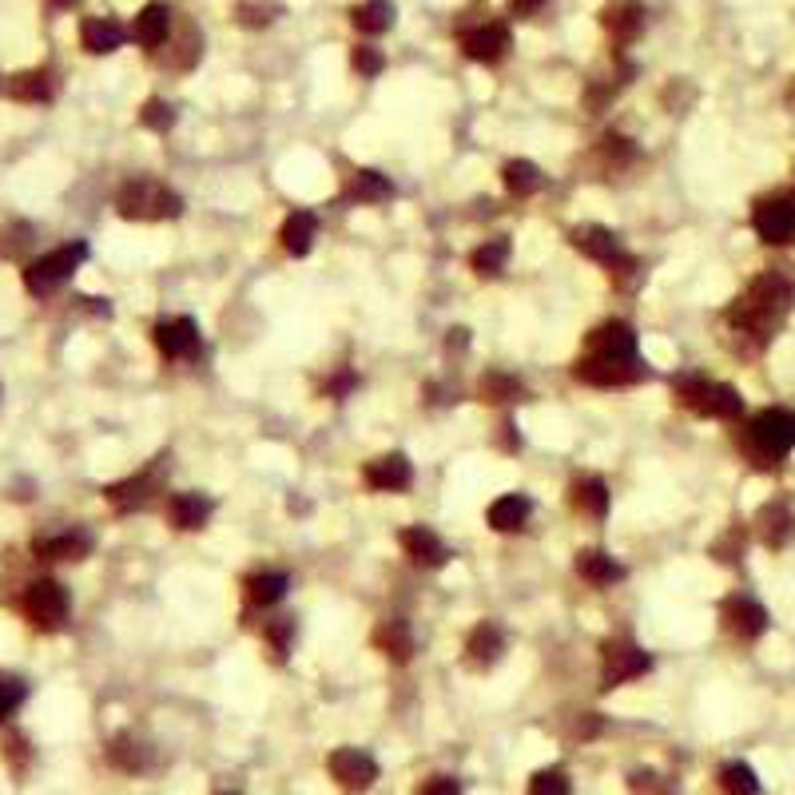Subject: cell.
<instances>
[{
  "label": "cell",
  "instance_id": "cell-1",
  "mask_svg": "<svg viewBox=\"0 0 795 795\" xmlns=\"http://www.w3.org/2000/svg\"><path fill=\"white\" fill-rule=\"evenodd\" d=\"M795 303V283L780 271L755 275L748 291L728 306V326L736 335H748L755 343H768L775 335V326L784 323L787 311Z\"/></svg>",
  "mask_w": 795,
  "mask_h": 795
},
{
  "label": "cell",
  "instance_id": "cell-2",
  "mask_svg": "<svg viewBox=\"0 0 795 795\" xmlns=\"http://www.w3.org/2000/svg\"><path fill=\"white\" fill-rule=\"evenodd\" d=\"M740 450L755 470H780L784 458L795 450V410L768 406L740 426Z\"/></svg>",
  "mask_w": 795,
  "mask_h": 795
},
{
  "label": "cell",
  "instance_id": "cell-3",
  "mask_svg": "<svg viewBox=\"0 0 795 795\" xmlns=\"http://www.w3.org/2000/svg\"><path fill=\"white\" fill-rule=\"evenodd\" d=\"M672 394L681 406H688L692 414L716 422H736L743 418V394L728 382H712L704 374H681L672 378Z\"/></svg>",
  "mask_w": 795,
  "mask_h": 795
},
{
  "label": "cell",
  "instance_id": "cell-4",
  "mask_svg": "<svg viewBox=\"0 0 795 795\" xmlns=\"http://www.w3.org/2000/svg\"><path fill=\"white\" fill-rule=\"evenodd\" d=\"M115 211L136 223H164L183 215V199L159 179H132L115 195Z\"/></svg>",
  "mask_w": 795,
  "mask_h": 795
},
{
  "label": "cell",
  "instance_id": "cell-5",
  "mask_svg": "<svg viewBox=\"0 0 795 795\" xmlns=\"http://www.w3.org/2000/svg\"><path fill=\"white\" fill-rule=\"evenodd\" d=\"M569 247H573L576 255H585V259L601 262L608 275H632L637 271V259L625 251L620 235L617 231L601 227V223H585V227L569 231Z\"/></svg>",
  "mask_w": 795,
  "mask_h": 795
},
{
  "label": "cell",
  "instance_id": "cell-6",
  "mask_svg": "<svg viewBox=\"0 0 795 795\" xmlns=\"http://www.w3.org/2000/svg\"><path fill=\"white\" fill-rule=\"evenodd\" d=\"M85 259H88L85 243H64V247L41 255V259H32L29 267H24V287H29L32 294L56 291L60 283H68V279H72L76 267H80Z\"/></svg>",
  "mask_w": 795,
  "mask_h": 795
},
{
  "label": "cell",
  "instance_id": "cell-7",
  "mask_svg": "<svg viewBox=\"0 0 795 795\" xmlns=\"http://www.w3.org/2000/svg\"><path fill=\"white\" fill-rule=\"evenodd\" d=\"M573 378L596 390H620V387H637L649 378V367L632 358V362H620V358H601V355H581L573 362Z\"/></svg>",
  "mask_w": 795,
  "mask_h": 795
},
{
  "label": "cell",
  "instance_id": "cell-8",
  "mask_svg": "<svg viewBox=\"0 0 795 795\" xmlns=\"http://www.w3.org/2000/svg\"><path fill=\"white\" fill-rule=\"evenodd\" d=\"M752 231L768 247H784L795 239V191H775V195L755 199Z\"/></svg>",
  "mask_w": 795,
  "mask_h": 795
},
{
  "label": "cell",
  "instance_id": "cell-9",
  "mask_svg": "<svg viewBox=\"0 0 795 795\" xmlns=\"http://www.w3.org/2000/svg\"><path fill=\"white\" fill-rule=\"evenodd\" d=\"M652 669V657L628 637L605 640L601 645V688H620L628 681H640Z\"/></svg>",
  "mask_w": 795,
  "mask_h": 795
},
{
  "label": "cell",
  "instance_id": "cell-10",
  "mask_svg": "<svg viewBox=\"0 0 795 795\" xmlns=\"http://www.w3.org/2000/svg\"><path fill=\"white\" fill-rule=\"evenodd\" d=\"M68 608H72V601H68V589L60 581H32L24 589V617L36 628H48V632L60 628L68 620Z\"/></svg>",
  "mask_w": 795,
  "mask_h": 795
},
{
  "label": "cell",
  "instance_id": "cell-11",
  "mask_svg": "<svg viewBox=\"0 0 795 795\" xmlns=\"http://www.w3.org/2000/svg\"><path fill=\"white\" fill-rule=\"evenodd\" d=\"M720 625L736 640H760L768 632V608L752 596H728L720 605Z\"/></svg>",
  "mask_w": 795,
  "mask_h": 795
},
{
  "label": "cell",
  "instance_id": "cell-12",
  "mask_svg": "<svg viewBox=\"0 0 795 795\" xmlns=\"http://www.w3.org/2000/svg\"><path fill=\"white\" fill-rule=\"evenodd\" d=\"M326 768L335 775V784L346 787V792H367L378 780V764L362 748H338V752H331Z\"/></svg>",
  "mask_w": 795,
  "mask_h": 795
},
{
  "label": "cell",
  "instance_id": "cell-13",
  "mask_svg": "<svg viewBox=\"0 0 795 795\" xmlns=\"http://www.w3.org/2000/svg\"><path fill=\"white\" fill-rule=\"evenodd\" d=\"M152 338H156V350L164 358H191L199 355V326L195 318H188V314H179V318H159L156 326H152Z\"/></svg>",
  "mask_w": 795,
  "mask_h": 795
},
{
  "label": "cell",
  "instance_id": "cell-14",
  "mask_svg": "<svg viewBox=\"0 0 795 795\" xmlns=\"http://www.w3.org/2000/svg\"><path fill=\"white\" fill-rule=\"evenodd\" d=\"M398 545H402V553L422 569H441L454 557L450 545L441 541L429 525H410V529H402V534H398Z\"/></svg>",
  "mask_w": 795,
  "mask_h": 795
},
{
  "label": "cell",
  "instance_id": "cell-15",
  "mask_svg": "<svg viewBox=\"0 0 795 795\" xmlns=\"http://www.w3.org/2000/svg\"><path fill=\"white\" fill-rule=\"evenodd\" d=\"M362 482L374 493H406L414 485V466H410L406 454H382V458L367 461Z\"/></svg>",
  "mask_w": 795,
  "mask_h": 795
},
{
  "label": "cell",
  "instance_id": "cell-16",
  "mask_svg": "<svg viewBox=\"0 0 795 795\" xmlns=\"http://www.w3.org/2000/svg\"><path fill=\"white\" fill-rule=\"evenodd\" d=\"M585 355H601V358H620V362H632V358H640L637 350V331L628 323H620V318H608V323H601L589 335V350Z\"/></svg>",
  "mask_w": 795,
  "mask_h": 795
},
{
  "label": "cell",
  "instance_id": "cell-17",
  "mask_svg": "<svg viewBox=\"0 0 795 795\" xmlns=\"http://www.w3.org/2000/svg\"><path fill=\"white\" fill-rule=\"evenodd\" d=\"M461 53L478 64H497L510 56V29L505 24H478L461 32Z\"/></svg>",
  "mask_w": 795,
  "mask_h": 795
},
{
  "label": "cell",
  "instance_id": "cell-18",
  "mask_svg": "<svg viewBox=\"0 0 795 795\" xmlns=\"http://www.w3.org/2000/svg\"><path fill=\"white\" fill-rule=\"evenodd\" d=\"M394 199V183H390L382 171L374 168H358L343 179V203H355V208H374V203H387Z\"/></svg>",
  "mask_w": 795,
  "mask_h": 795
},
{
  "label": "cell",
  "instance_id": "cell-19",
  "mask_svg": "<svg viewBox=\"0 0 795 795\" xmlns=\"http://www.w3.org/2000/svg\"><path fill=\"white\" fill-rule=\"evenodd\" d=\"M211 513H215V502H211L208 493H176V497H168V522L171 529H179V534H195V529H203V525L211 522Z\"/></svg>",
  "mask_w": 795,
  "mask_h": 795
},
{
  "label": "cell",
  "instance_id": "cell-20",
  "mask_svg": "<svg viewBox=\"0 0 795 795\" xmlns=\"http://www.w3.org/2000/svg\"><path fill=\"white\" fill-rule=\"evenodd\" d=\"M505 652V632L497 620H478L470 628V637H466V660H470L473 669H493Z\"/></svg>",
  "mask_w": 795,
  "mask_h": 795
},
{
  "label": "cell",
  "instance_id": "cell-21",
  "mask_svg": "<svg viewBox=\"0 0 795 795\" xmlns=\"http://www.w3.org/2000/svg\"><path fill=\"white\" fill-rule=\"evenodd\" d=\"M755 534L768 549H784L795 537V510L787 502H768L755 513Z\"/></svg>",
  "mask_w": 795,
  "mask_h": 795
},
{
  "label": "cell",
  "instance_id": "cell-22",
  "mask_svg": "<svg viewBox=\"0 0 795 795\" xmlns=\"http://www.w3.org/2000/svg\"><path fill=\"white\" fill-rule=\"evenodd\" d=\"M370 640H374V649L387 660H394V664H410V657H414V628H410V620H402V617L378 620Z\"/></svg>",
  "mask_w": 795,
  "mask_h": 795
},
{
  "label": "cell",
  "instance_id": "cell-23",
  "mask_svg": "<svg viewBox=\"0 0 795 795\" xmlns=\"http://www.w3.org/2000/svg\"><path fill=\"white\" fill-rule=\"evenodd\" d=\"M573 569L581 581H589V585H596V589H608V585H617V581H625V566H620L613 553H605V549H581Z\"/></svg>",
  "mask_w": 795,
  "mask_h": 795
},
{
  "label": "cell",
  "instance_id": "cell-24",
  "mask_svg": "<svg viewBox=\"0 0 795 795\" xmlns=\"http://www.w3.org/2000/svg\"><path fill=\"white\" fill-rule=\"evenodd\" d=\"M529 513H534V502L525 493H502L497 502H490L485 522H490L493 534H517V529H525Z\"/></svg>",
  "mask_w": 795,
  "mask_h": 795
},
{
  "label": "cell",
  "instance_id": "cell-25",
  "mask_svg": "<svg viewBox=\"0 0 795 795\" xmlns=\"http://www.w3.org/2000/svg\"><path fill=\"white\" fill-rule=\"evenodd\" d=\"M156 490H159V478L152 470H144V473H132V478H124V482H115V485H108L104 490V497L115 505V510H144L152 497H156Z\"/></svg>",
  "mask_w": 795,
  "mask_h": 795
},
{
  "label": "cell",
  "instance_id": "cell-26",
  "mask_svg": "<svg viewBox=\"0 0 795 795\" xmlns=\"http://www.w3.org/2000/svg\"><path fill=\"white\" fill-rule=\"evenodd\" d=\"M168 36H171V9L168 4H159V0L144 4L139 16H136V24H132V41L144 44V48H159Z\"/></svg>",
  "mask_w": 795,
  "mask_h": 795
},
{
  "label": "cell",
  "instance_id": "cell-27",
  "mask_svg": "<svg viewBox=\"0 0 795 795\" xmlns=\"http://www.w3.org/2000/svg\"><path fill=\"white\" fill-rule=\"evenodd\" d=\"M287 589H291V576L279 573V569H262V573H251L243 581V596H247V605H255V608L279 605L287 596Z\"/></svg>",
  "mask_w": 795,
  "mask_h": 795
},
{
  "label": "cell",
  "instance_id": "cell-28",
  "mask_svg": "<svg viewBox=\"0 0 795 795\" xmlns=\"http://www.w3.org/2000/svg\"><path fill=\"white\" fill-rule=\"evenodd\" d=\"M318 239V220H314L311 211H291L279 227V243H283V251L294 255V259H303L306 251L314 247Z\"/></svg>",
  "mask_w": 795,
  "mask_h": 795
},
{
  "label": "cell",
  "instance_id": "cell-29",
  "mask_svg": "<svg viewBox=\"0 0 795 795\" xmlns=\"http://www.w3.org/2000/svg\"><path fill=\"white\" fill-rule=\"evenodd\" d=\"M601 24L613 32V41L628 44L637 41V32L645 29V9H640L637 0H613V4L601 12Z\"/></svg>",
  "mask_w": 795,
  "mask_h": 795
},
{
  "label": "cell",
  "instance_id": "cell-30",
  "mask_svg": "<svg viewBox=\"0 0 795 795\" xmlns=\"http://www.w3.org/2000/svg\"><path fill=\"white\" fill-rule=\"evenodd\" d=\"M569 505H573V513H581V517L601 522L608 513V485L601 482V478H576V482L569 485Z\"/></svg>",
  "mask_w": 795,
  "mask_h": 795
},
{
  "label": "cell",
  "instance_id": "cell-31",
  "mask_svg": "<svg viewBox=\"0 0 795 795\" xmlns=\"http://www.w3.org/2000/svg\"><path fill=\"white\" fill-rule=\"evenodd\" d=\"M88 553H92L88 534H56L36 541V557H44V561H85Z\"/></svg>",
  "mask_w": 795,
  "mask_h": 795
},
{
  "label": "cell",
  "instance_id": "cell-32",
  "mask_svg": "<svg viewBox=\"0 0 795 795\" xmlns=\"http://www.w3.org/2000/svg\"><path fill=\"white\" fill-rule=\"evenodd\" d=\"M502 183H505V191H510L513 199H529V195H537V191H541L545 176H541V168H537V164H529V159H510V164L502 168Z\"/></svg>",
  "mask_w": 795,
  "mask_h": 795
},
{
  "label": "cell",
  "instance_id": "cell-33",
  "mask_svg": "<svg viewBox=\"0 0 795 795\" xmlns=\"http://www.w3.org/2000/svg\"><path fill=\"white\" fill-rule=\"evenodd\" d=\"M478 394H482V402H490V406H510V402H522L525 398V382L517 374H505V370H490V374L482 378Z\"/></svg>",
  "mask_w": 795,
  "mask_h": 795
},
{
  "label": "cell",
  "instance_id": "cell-34",
  "mask_svg": "<svg viewBox=\"0 0 795 795\" xmlns=\"http://www.w3.org/2000/svg\"><path fill=\"white\" fill-rule=\"evenodd\" d=\"M510 255H513L510 239L497 235V239H485L482 247L470 255V267H473V275H482V279H497V275L510 267Z\"/></svg>",
  "mask_w": 795,
  "mask_h": 795
},
{
  "label": "cell",
  "instance_id": "cell-35",
  "mask_svg": "<svg viewBox=\"0 0 795 795\" xmlns=\"http://www.w3.org/2000/svg\"><path fill=\"white\" fill-rule=\"evenodd\" d=\"M80 41H85L88 53L104 56L124 44V29L115 21H108V16H92V21H85V29H80Z\"/></svg>",
  "mask_w": 795,
  "mask_h": 795
},
{
  "label": "cell",
  "instance_id": "cell-36",
  "mask_svg": "<svg viewBox=\"0 0 795 795\" xmlns=\"http://www.w3.org/2000/svg\"><path fill=\"white\" fill-rule=\"evenodd\" d=\"M108 755H112V764L120 768V772H132V775L147 772V764H152V748L139 743L136 736H120V740H112Z\"/></svg>",
  "mask_w": 795,
  "mask_h": 795
},
{
  "label": "cell",
  "instance_id": "cell-37",
  "mask_svg": "<svg viewBox=\"0 0 795 795\" xmlns=\"http://www.w3.org/2000/svg\"><path fill=\"white\" fill-rule=\"evenodd\" d=\"M350 24L358 32H367V36H378V32H387L394 24V4L390 0H367V4H358L350 12Z\"/></svg>",
  "mask_w": 795,
  "mask_h": 795
},
{
  "label": "cell",
  "instance_id": "cell-38",
  "mask_svg": "<svg viewBox=\"0 0 795 795\" xmlns=\"http://www.w3.org/2000/svg\"><path fill=\"white\" fill-rule=\"evenodd\" d=\"M9 92L16 96V100H24V104H41V100H48L53 96V85H48V72L44 68H36V72H21L16 80L9 85Z\"/></svg>",
  "mask_w": 795,
  "mask_h": 795
},
{
  "label": "cell",
  "instance_id": "cell-39",
  "mask_svg": "<svg viewBox=\"0 0 795 795\" xmlns=\"http://www.w3.org/2000/svg\"><path fill=\"white\" fill-rule=\"evenodd\" d=\"M720 792L724 795H760V780L748 764H724L720 768Z\"/></svg>",
  "mask_w": 795,
  "mask_h": 795
},
{
  "label": "cell",
  "instance_id": "cell-40",
  "mask_svg": "<svg viewBox=\"0 0 795 795\" xmlns=\"http://www.w3.org/2000/svg\"><path fill=\"white\" fill-rule=\"evenodd\" d=\"M601 156H605L608 168H628L632 159H637V144L628 136H617V132H608L605 139H601Z\"/></svg>",
  "mask_w": 795,
  "mask_h": 795
},
{
  "label": "cell",
  "instance_id": "cell-41",
  "mask_svg": "<svg viewBox=\"0 0 795 795\" xmlns=\"http://www.w3.org/2000/svg\"><path fill=\"white\" fill-rule=\"evenodd\" d=\"M262 640L271 645L275 657H287L294 645V617H275L262 625Z\"/></svg>",
  "mask_w": 795,
  "mask_h": 795
},
{
  "label": "cell",
  "instance_id": "cell-42",
  "mask_svg": "<svg viewBox=\"0 0 795 795\" xmlns=\"http://www.w3.org/2000/svg\"><path fill=\"white\" fill-rule=\"evenodd\" d=\"M529 795H569V775L561 768H541L529 780Z\"/></svg>",
  "mask_w": 795,
  "mask_h": 795
},
{
  "label": "cell",
  "instance_id": "cell-43",
  "mask_svg": "<svg viewBox=\"0 0 795 795\" xmlns=\"http://www.w3.org/2000/svg\"><path fill=\"white\" fill-rule=\"evenodd\" d=\"M628 792L632 795H676V787H672V780H664V775H657V772H632L628 775Z\"/></svg>",
  "mask_w": 795,
  "mask_h": 795
},
{
  "label": "cell",
  "instance_id": "cell-44",
  "mask_svg": "<svg viewBox=\"0 0 795 795\" xmlns=\"http://www.w3.org/2000/svg\"><path fill=\"white\" fill-rule=\"evenodd\" d=\"M350 68H355L358 76H367V80H370V76H378L382 68H387V56L378 53L374 44H358L355 53H350Z\"/></svg>",
  "mask_w": 795,
  "mask_h": 795
},
{
  "label": "cell",
  "instance_id": "cell-45",
  "mask_svg": "<svg viewBox=\"0 0 795 795\" xmlns=\"http://www.w3.org/2000/svg\"><path fill=\"white\" fill-rule=\"evenodd\" d=\"M139 120H144V127H152V132H168V127L176 124V108H171L168 100H147Z\"/></svg>",
  "mask_w": 795,
  "mask_h": 795
},
{
  "label": "cell",
  "instance_id": "cell-46",
  "mask_svg": "<svg viewBox=\"0 0 795 795\" xmlns=\"http://www.w3.org/2000/svg\"><path fill=\"white\" fill-rule=\"evenodd\" d=\"M24 704V684L16 676H0V724Z\"/></svg>",
  "mask_w": 795,
  "mask_h": 795
},
{
  "label": "cell",
  "instance_id": "cell-47",
  "mask_svg": "<svg viewBox=\"0 0 795 795\" xmlns=\"http://www.w3.org/2000/svg\"><path fill=\"white\" fill-rule=\"evenodd\" d=\"M743 553V529H728V534L720 537V541L712 545V557L716 561H724V566H736Z\"/></svg>",
  "mask_w": 795,
  "mask_h": 795
},
{
  "label": "cell",
  "instance_id": "cell-48",
  "mask_svg": "<svg viewBox=\"0 0 795 795\" xmlns=\"http://www.w3.org/2000/svg\"><path fill=\"white\" fill-rule=\"evenodd\" d=\"M355 387H358V374H355L350 367H343V370H338V374L323 387V394H326V398H346Z\"/></svg>",
  "mask_w": 795,
  "mask_h": 795
},
{
  "label": "cell",
  "instance_id": "cell-49",
  "mask_svg": "<svg viewBox=\"0 0 795 795\" xmlns=\"http://www.w3.org/2000/svg\"><path fill=\"white\" fill-rule=\"evenodd\" d=\"M418 795H461V784L454 780V775H434V780L422 784Z\"/></svg>",
  "mask_w": 795,
  "mask_h": 795
},
{
  "label": "cell",
  "instance_id": "cell-50",
  "mask_svg": "<svg viewBox=\"0 0 795 795\" xmlns=\"http://www.w3.org/2000/svg\"><path fill=\"white\" fill-rule=\"evenodd\" d=\"M541 4H545V0H510V12H513V16H534Z\"/></svg>",
  "mask_w": 795,
  "mask_h": 795
}]
</instances>
